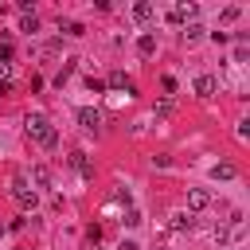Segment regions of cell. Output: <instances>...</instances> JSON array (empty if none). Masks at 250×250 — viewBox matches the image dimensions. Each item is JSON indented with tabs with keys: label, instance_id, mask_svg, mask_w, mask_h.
<instances>
[{
	"label": "cell",
	"instance_id": "8",
	"mask_svg": "<svg viewBox=\"0 0 250 250\" xmlns=\"http://www.w3.org/2000/svg\"><path fill=\"white\" fill-rule=\"evenodd\" d=\"M70 164H74V168H78L86 180H94V164L86 160V152H82V148H74V152H70Z\"/></svg>",
	"mask_w": 250,
	"mask_h": 250
},
{
	"label": "cell",
	"instance_id": "4",
	"mask_svg": "<svg viewBox=\"0 0 250 250\" xmlns=\"http://www.w3.org/2000/svg\"><path fill=\"white\" fill-rule=\"evenodd\" d=\"M109 86H113V90H125L129 98L137 94V82H133V78H129L125 70H113V74H109Z\"/></svg>",
	"mask_w": 250,
	"mask_h": 250
},
{
	"label": "cell",
	"instance_id": "13",
	"mask_svg": "<svg viewBox=\"0 0 250 250\" xmlns=\"http://www.w3.org/2000/svg\"><path fill=\"white\" fill-rule=\"evenodd\" d=\"M211 180H234V164H215L211 168Z\"/></svg>",
	"mask_w": 250,
	"mask_h": 250
},
{
	"label": "cell",
	"instance_id": "19",
	"mask_svg": "<svg viewBox=\"0 0 250 250\" xmlns=\"http://www.w3.org/2000/svg\"><path fill=\"white\" fill-rule=\"evenodd\" d=\"M86 86H90V90H94V94H105V82H102V78H90V82H86Z\"/></svg>",
	"mask_w": 250,
	"mask_h": 250
},
{
	"label": "cell",
	"instance_id": "16",
	"mask_svg": "<svg viewBox=\"0 0 250 250\" xmlns=\"http://www.w3.org/2000/svg\"><path fill=\"white\" fill-rule=\"evenodd\" d=\"M121 223H125V227H141V211H133V207H129V211H125V219H121Z\"/></svg>",
	"mask_w": 250,
	"mask_h": 250
},
{
	"label": "cell",
	"instance_id": "5",
	"mask_svg": "<svg viewBox=\"0 0 250 250\" xmlns=\"http://www.w3.org/2000/svg\"><path fill=\"white\" fill-rule=\"evenodd\" d=\"M215 90H219V78L215 74H199L195 78V94L199 98H215Z\"/></svg>",
	"mask_w": 250,
	"mask_h": 250
},
{
	"label": "cell",
	"instance_id": "3",
	"mask_svg": "<svg viewBox=\"0 0 250 250\" xmlns=\"http://www.w3.org/2000/svg\"><path fill=\"white\" fill-rule=\"evenodd\" d=\"M195 16H199V8L195 4H176V8H168V23H176V27H188V23H195Z\"/></svg>",
	"mask_w": 250,
	"mask_h": 250
},
{
	"label": "cell",
	"instance_id": "11",
	"mask_svg": "<svg viewBox=\"0 0 250 250\" xmlns=\"http://www.w3.org/2000/svg\"><path fill=\"white\" fill-rule=\"evenodd\" d=\"M168 227H172V230H191V215H188V211H176V215L168 219Z\"/></svg>",
	"mask_w": 250,
	"mask_h": 250
},
{
	"label": "cell",
	"instance_id": "6",
	"mask_svg": "<svg viewBox=\"0 0 250 250\" xmlns=\"http://www.w3.org/2000/svg\"><path fill=\"white\" fill-rule=\"evenodd\" d=\"M188 207H191V211L211 207V191H207V188H191V191H188Z\"/></svg>",
	"mask_w": 250,
	"mask_h": 250
},
{
	"label": "cell",
	"instance_id": "15",
	"mask_svg": "<svg viewBox=\"0 0 250 250\" xmlns=\"http://www.w3.org/2000/svg\"><path fill=\"white\" fill-rule=\"evenodd\" d=\"M35 184H39V188H47V184H51V172H47V168H43V164H39V168H35Z\"/></svg>",
	"mask_w": 250,
	"mask_h": 250
},
{
	"label": "cell",
	"instance_id": "2",
	"mask_svg": "<svg viewBox=\"0 0 250 250\" xmlns=\"http://www.w3.org/2000/svg\"><path fill=\"white\" fill-rule=\"evenodd\" d=\"M12 199H16L23 211H35V203H39L35 188H27V180H23V176H16V180H12Z\"/></svg>",
	"mask_w": 250,
	"mask_h": 250
},
{
	"label": "cell",
	"instance_id": "10",
	"mask_svg": "<svg viewBox=\"0 0 250 250\" xmlns=\"http://www.w3.org/2000/svg\"><path fill=\"white\" fill-rule=\"evenodd\" d=\"M152 16H156V8H152L148 0H137V4H133V20L145 23V20H152Z\"/></svg>",
	"mask_w": 250,
	"mask_h": 250
},
{
	"label": "cell",
	"instance_id": "21",
	"mask_svg": "<svg viewBox=\"0 0 250 250\" xmlns=\"http://www.w3.org/2000/svg\"><path fill=\"white\" fill-rule=\"evenodd\" d=\"M8 90H12V82H0V98H4V94H8Z\"/></svg>",
	"mask_w": 250,
	"mask_h": 250
},
{
	"label": "cell",
	"instance_id": "18",
	"mask_svg": "<svg viewBox=\"0 0 250 250\" xmlns=\"http://www.w3.org/2000/svg\"><path fill=\"white\" fill-rule=\"evenodd\" d=\"M12 55H16V51H12V43L4 39V43H0V62H12Z\"/></svg>",
	"mask_w": 250,
	"mask_h": 250
},
{
	"label": "cell",
	"instance_id": "22",
	"mask_svg": "<svg viewBox=\"0 0 250 250\" xmlns=\"http://www.w3.org/2000/svg\"><path fill=\"white\" fill-rule=\"evenodd\" d=\"M4 230H8V223H0V234H4Z\"/></svg>",
	"mask_w": 250,
	"mask_h": 250
},
{
	"label": "cell",
	"instance_id": "1",
	"mask_svg": "<svg viewBox=\"0 0 250 250\" xmlns=\"http://www.w3.org/2000/svg\"><path fill=\"white\" fill-rule=\"evenodd\" d=\"M23 129H27V137H31L35 145H43V148H55V145H59V129H55L43 113H27Z\"/></svg>",
	"mask_w": 250,
	"mask_h": 250
},
{
	"label": "cell",
	"instance_id": "7",
	"mask_svg": "<svg viewBox=\"0 0 250 250\" xmlns=\"http://www.w3.org/2000/svg\"><path fill=\"white\" fill-rule=\"evenodd\" d=\"M78 125H82V129H98V125H102V113L90 109V105H82V109H78Z\"/></svg>",
	"mask_w": 250,
	"mask_h": 250
},
{
	"label": "cell",
	"instance_id": "17",
	"mask_svg": "<svg viewBox=\"0 0 250 250\" xmlns=\"http://www.w3.org/2000/svg\"><path fill=\"white\" fill-rule=\"evenodd\" d=\"M35 27H39V20H35V16H23V23H20V31H27V35H31Z\"/></svg>",
	"mask_w": 250,
	"mask_h": 250
},
{
	"label": "cell",
	"instance_id": "12",
	"mask_svg": "<svg viewBox=\"0 0 250 250\" xmlns=\"http://www.w3.org/2000/svg\"><path fill=\"white\" fill-rule=\"evenodd\" d=\"M203 31H207L203 23H188V27H184V39H188V43H199V39H203Z\"/></svg>",
	"mask_w": 250,
	"mask_h": 250
},
{
	"label": "cell",
	"instance_id": "14",
	"mask_svg": "<svg viewBox=\"0 0 250 250\" xmlns=\"http://www.w3.org/2000/svg\"><path fill=\"white\" fill-rule=\"evenodd\" d=\"M62 31H66V35H86V27H82V23H74V20H66V23H62Z\"/></svg>",
	"mask_w": 250,
	"mask_h": 250
},
{
	"label": "cell",
	"instance_id": "23",
	"mask_svg": "<svg viewBox=\"0 0 250 250\" xmlns=\"http://www.w3.org/2000/svg\"><path fill=\"white\" fill-rule=\"evenodd\" d=\"M223 250H230V246H223Z\"/></svg>",
	"mask_w": 250,
	"mask_h": 250
},
{
	"label": "cell",
	"instance_id": "9",
	"mask_svg": "<svg viewBox=\"0 0 250 250\" xmlns=\"http://www.w3.org/2000/svg\"><path fill=\"white\" fill-rule=\"evenodd\" d=\"M152 51H156V35H152V31H145V35H137V55H145V59H148Z\"/></svg>",
	"mask_w": 250,
	"mask_h": 250
},
{
	"label": "cell",
	"instance_id": "20",
	"mask_svg": "<svg viewBox=\"0 0 250 250\" xmlns=\"http://www.w3.org/2000/svg\"><path fill=\"white\" fill-rule=\"evenodd\" d=\"M117 250H141V246H137V242H133V238H125V242H121V246H117Z\"/></svg>",
	"mask_w": 250,
	"mask_h": 250
}]
</instances>
